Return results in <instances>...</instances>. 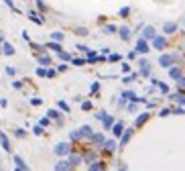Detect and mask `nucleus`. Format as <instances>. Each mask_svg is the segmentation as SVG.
<instances>
[{
	"instance_id": "nucleus-2",
	"label": "nucleus",
	"mask_w": 185,
	"mask_h": 171,
	"mask_svg": "<svg viewBox=\"0 0 185 171\" xmlns=\"http://www.w3.org/2000/svg\"><path fill=\"white\" fill-rule=\"evenodd\" d=\"M175 59H177V57H173V55H161V57H159V63H161L163 67H167V69H169V67L173 65V61H175Z\"/></svg>"
},
{
	"instance_id": "nucleus-42",
	"label": "nucleus",
	"mask_w": 185,
	"mask_h": 171,
	"mask_svg": "<svg viewBox=\"0 0 185 171\" xmlns=\"http://www.w3.org/2000/svg\"><path fill=\"white\" fill-rule=\"evenodd\" d=\"M128 12H130V8H126V6H124V8H122V10H120V16H126V14H128Z\"/></svg>"
},
{
	"instance_id": "nucleus-30",
	"label": "nucleus",
	"mask_w": 185,
	"mask_h": 171,
	"mask_svg": "<svg viewBox=\"0 0 185 171\" xmlns=\"http://www.w3.org/2000/svg\"><path fill=\"white\" fill-rule=\"evenodd\" d=\"M69 138H71V141H77V138H82V136H79V130H73V132H69Z\"/></svg>"
},
{
	"instance_id": "nucleus-5",
	"label": "nucleus",
	"mask_w": 185,
	"mask_h": 171,
	"mask_svg": "<svg viewBox=\"0 0 185 171\" xmlns=\"http://www.w3.org/2000/svg\"><path fill=\"white\" fill-rule=\"evenodd\" d=\"M136 53H148V43L144 41V39H139L136 41V49H134Z\"/></svg>"
},
{
	"instance_id": "nucleus-7",
	"label": "nucleus",
	"mask_w": 185,
	"mask_h": 171,
	"mask_svg": "<svg viewBox=\"0 0 185 171\" xmlns=\"http://www.w3.org/2000/svg\"><path fill=\"white\" fill-rule=\"evenodd\" d=\"M132 132H134L132 128H128V130H124V134L120 136V149H122V147H126V143L130 141V136H132Z\"/></svg>"
},
{
	"instance_id": "nucleus-20",
	"label": "nucleus",
	"mask_w": 185,
	"mask_h": 171,
	"mask_svg": "<svg viewBox=\"0 0 185 171\" xmlns=\"http://www.w3.org/2000/svg\"><path fill=\"white\" fill-rule=\"evenodd\" d=\"M169 76H171L173 80H181V78H183V76H181V69H179V67H171V69H169Z\"/></svg>"
},
{
	"instance_id": "nucleus-51",
	"label": "nucleus",
	"mask_w": 185,
	"mask_h": 171,
	"mask_svg": "<svg viewBox=\"0 0 185 171\" xmlns=\"http://www.w3.org/2000/svg\"><path fill=\"white\" fill-rule=\"evenodd\" d=\"M14 171H20V169H14Z\"/></svg>"
},
{
	"instance_id": "nucleus-45",
	"label": "nucleus",
	"mask_w": 185,
	"mask_h": 171,
	"mask_svg": "<svg viewBox=\"0 0 185 171\" xmlns=\"http://www.w3.org/2000/svg\"><path fill=\"white\" fill-rule=\"evenodd\" d=\"M118 59H120V55H116V53H114V55H110V61H118Z\"/></svg>"
},
{
	"instance_id": "nucleus-31",
	"label": "nucleus",
	"mask_w": 185,
	"mask_h": 171,
	"mask_svg": "<svg viewBox=\"0 0 185 171\" xmlns=\"http://www.w3.org/2000/svg\"><path fill=\"white\" fill-rule=\"evenodd\" d=\"M51 39H53V43H55V41H61V39H63V33H53V35H51Z\"/></svg>"
},
{
	"instance_id": "nucleus-33",
	"label": "nucleus",
	"mask_w": 185,
	"mask_h": 171,
	"mask_svg": "<svg viewBox=\"0 0 185 171\" xmlns=\"http://www.w3.org/2000/svg\"><path fill=\"white\" fill-rule=\"evenodd\" d=\"M14 134H16L18 138H25V136H27V132H25L23 128H18V130H14Z\"/></svg>"
},
{
	"instance_id": "nucleus-44",
	"label": "nucleus",
	"mask_w": 185,
	"mask_h": 171,
	"mask_svg": "<svg viewBox=\"0 0 185 171\" xmlns=\"http://www.w3.org/2000/svg\"><path fill=\"white\" fill-rule=\"evenodd\" d=\"M169 112H171V110H169V108H163V110H161V112H159V116H167V114H169Z\"/></svg>"
},
{
	"instance_id": "nucleus-50",
	"label": "nucleus",
	"mask_w": 185,
	"mask_h": 171,
	"mask_svg": "<svg viewBox=\"0 0 185 171\" xmlns=\"http://www.w3.org/2000/svg\"><path fill=\"white\" fill-rule=\"evenodd\" d=\"M118 171H126V165H124V163H120V169Z\"/></svg>"
},
{
	"instance_id": "nucleus-3",
	"label": "nucleus",
	"mask_w": 185,
	"mask_h": 171,
	"mask_svg": "<svg viewBox=\"0 0 185 171\" xmlns=\"http://www.w3.org/2000/svg\"><path fill=\"white\" fill-rule=\"evenodd\" d=\"M124 122H114V126H112V132H114V136L118 138V136H122L124 134Z\"/></svg>"
},
{
	"instance_id": "nucleus-16",
	"label": "nucleus",
	"mask_w": 185,
	"mask_h": 171,
	"mask_svg": "<svg viewBox=\"0 0 185 171\" xmlns=\"http://www.w3.org/2000/svg\"><path fill=\"white\" fill-rule=\"evenodd\" d=\"M148 116H151L148 112H142V114H140L139 118H136V122H134V126H142V124H144V122L148 120Z\"/></svg>"
},
{
	"instance_id": "nucleus-8",
	"label": "nucleus",
	"mask_w": 185,
	"mask_h": 171,
	"mask_svg": "<svg viewBox=\"0 0 185 171\" xmlns=\"http://www.w3.org/2000/svg\"><path fill=\"white\" fill-rule=\"evenodd\" d=\"M155 37H157V35H155V29H153V27H144V31H142V37H140V39H144V41H146V39H155Z\"/></svg>"
},
{
	"instance_id": "nucleus-4",
	"label": "nucleus",
	"mask_w": 185,
	"mask_h": 171,
	"mask_svg": "<svg viewBox=\"0 0 185 171\" xmlns=\"http://www.w3.org/2000/svg\"><path fill=\"white\" fill-rule=\"evenodd\" d=\"M67 161H69V165H71V167H75V165H79V163L84 161V157H82V155H77V153H69V159H67Z\"/></svg>"
},
{
	"instance_id": "nucleus-34",
	"label": "nucleus",
	"mask_w": 185,
	"mask_h": 171,
	"mask_svg": "<svg viewBox=\"0 0 185 171\" xmlns=\"http://www.w3.org/2000/svg\"><path fill=\"white\" fill-rule=\"evenodd\" d=\"M31 104H33V106H41V104H43V100H41V98H33V100H31Z\"/></svg>"
},
{
	"instance_id": "nucleus-43",
	"label": "nucleus",
	"mask_w": 185,
	"mask_h": 171,
	"mask_svg": "<svg viewBox=\"0 0 185 171\" xmlns=\"http://www.w3.org/2000/svg\"><path fill=\"white\" fill-rule=\"evenodd\" d=\"M71 61H73L75 65H84V63H86V59H71Z\"/></svg>"
},
{
	"instance_id": "nucleus-49",
	"label": "nucleus",
	"mask_w": 185,
	"mask_h": 171,
	"mask_svg": "<svg viewBox=\"0 0 185 171\" xmlns=\"http://www.w3.org/2000/svg\"><path fill=\"white\" fill-rule=\"evenodd\" d=\"M37 4H39V8H41V10H45V4H43V0H37Z\"/></svg>"
},
{
	"instance_id": "nucleus-24",
	"label": "nucleus",
	"mask_w": 185,
	"mask_h": 171,
	"mask_svg": "<svg viewBox=\"0 0 185 171\" xmlns=\"http://www.w3.org/2000/svg\"><path fill=\"white\" fill-rule=\"evenodd\" d=\"M153 84H155V86H159V90H161L163 94H167V92H169V86H167V84H163V82H157V80H153Z\"/></svg>"
},
{
	"instance_id": "nucleus-26",
	"label": "nucleus",
	"mask_w": 185,
	"mask_h": 171,
	"mask_svg": "<svg viewBox=\"0 0 185 171\" xmlns=\"http://www.w3.org/2000/svg\"><path fill=\"white\" fill-rule=\"evenodd\" d=\"M94 159H96V151H90V153L84 155V161H88V163H92Z\"/></svg>"
},
{
	"instance_id": "nucleus-11",
	"label": "nucleus",
	"mask_w": 185,
	"mask_h": 171,
	"mask_svg": "<svg viewBox=\"0 0 185 171\" xmlns=\"http://www.w3.org/2000/svg\"><path fill=\"white\" fill-rule=\"evenodd\" d=\"M73 167L69 165V161H59L57 165H55V171H71Z\"/></svg>"
},
{
	"instance_id": "nucleus-46",
	"label": "nucleus",
	"mask_w": 185,
	"mask_h": 171,
	"mask_svg": "<svg viewBox=\"0 0 185 171\" xmlns=\"http://www.w3.org/2000/svg\"><path fill=\"white\" fill-rule=\"evenodd\" d=\"M122 71H124V73H126V71H130V65H128V63H124V65H122Z\"/></svg>"
},
{
	"instance_id": "nucleus-15",
	"label": "nucleus",
	"mask_w": 185,
	"mask_h": 171,
	"mask_svg": "<svg viewBox=\"0 0 185 171\" xmlns=\"http://www.w3.org/2000/svg\"><path fill=\"white\" fill-rule=\"evenodd\" d=\"M104 151L106 153H114L116 151V141H106L104 143Z\"/></svg>"
},
{
	"instance_id": "nucleus-38",
	"label": "nucleus",
	"mask_w": 185,
	"mask_h": 171,
	"mask_svg": "<svg viewBox=\"0 0 185 171\" xmlns=\"http://www.w3.org/2000/svg\"><path fill=\"white\" fill-rule=\"evenodd\" d=\"M33 132H35L37 136H39V134H43V126H35V128H33Z\"/></svg>"
},
{
	"instance_id": "nucleus-37",
	"label": "nucleus",
	"mask_w": 185,
	"mask_h": 171,
	"mask_svg": "<svg viewBox=\"0 0 185 171\" xmlns=\"http://www.w3.org/2000/svg\"><path fill=\"white\" fill-rule=\"evenodd\" d=\"M4 2H6V4H8V6H10V8H12V10H14V12H18V8H16V6H14V2H12V0H4Z\"/></svg>"
},
{
	"instance_id": "nucleus-19",
	"label": "nucleus",
	"mask_w": 185,
	"mask_h": 171,
	"mask_svg": "<svg viewBox=\"0 0 185 171\" xmlns=\"http://www.w3.org/2000/svg\"><path fill=\"white\" fill-rule=\"evenodd\" d=\"M140 73H142V76H148V73H151V63H148V61H140Z\"/></svg>"
},
{
	"instance_id": "nucleus-27",
	"label": "nucleus",
	"mask_w": 185,
	"mask_h": 171,
	"mask_svg": "<svg viewBox=\"0 0 185 171\" xmlns=\"http://www.w3.org/2000/svg\"><path fill=\"white\" fill-rule=\"evenodd\" d=\"M39 63H41V65H49V63H51V57H49V55H41V57H39Z\"/></svg>"
},
{
	"instance_id": "nucleus-23",
	"label": "nucleus",
	"mask_w": 185,
	"mask_h": 171,
	"mask_svg": "<svg viewBox=\"0 0 185 171\" xmlns=\"http://www.w3.org/2000/svg\"><path fill=\"white\" fill-rule=\"evenodd\" d=\"M47 118H49V120H51V118H53V120H61V114H59L57 110H49V112H47Z\"/></svg>"
},
{
	"instance_id": "nucleus-13",
	"label": "nucleus",
	"mask_w": 185,
	"mask_h": 171,
	"mask_svg": "<svg viewBox=\"0 0 185 171\" xmlns=\"http://www.w3.org/2000/svg\"><path fill=\"white\" fill-rule=\"evenodd\" d=\"M0 145H2V149H4L6 153L10 151V141L6 138V134H4V132H0Z\"/></svg>"
},
{
	"instance_id": "nucleus-35",
	"label": "nucleus",
	"mask_w": 185,
	"mask_h": 171,
	"mask_svg": "<svg viewBox=\"0 0 185 171\" xmlns=\"http://www.w3.org/2000/svg\"><path fill=\"white\" fill-rule=\"evenodd\" d=\"M59 108H61V110H65V112H69V106H67L63 100H59Z\"/></svg>"
},
{
	"instance_id": "nucleus-29",
	"label": "nucleus",
	"mask_w": 185,
	"mask_h": 171,
	"mask_svg": "<svg viewBox=\"0 0 185 171\" xmlns=\"http://www.w3.org/2000/svg\"><path fill=\"white\" fill-rule=\"evenodd\" d=\"M116 31H118V29H116L114 25H106V27H104V33H116Z\"/></svg>"
},
{
	"instance_id": "nucleus-17",
	"label": "nucleus",
	"mask_w": 185,
	"mask_h": 171,
	"mask_svg": "<svg viewBox=\"0 0 185 171\" xmlns=\"http://www.w3.org/2000/svg\"><path fill=\"white\" fill-rule=\"evenodd\" d=\"M163 31H165L167 35H171V33H175V31H177V25H175V23H165Z\"/></svg>"
},
{
	"instance_id": "nucleus-21",
	"label": "nucleus",
	"mask_w": 185,
	"mask_h": 171,
	"mask_svg": "<svg viewBox=\"0 0 185 171\" xmlns=\"http://www.w3.org/2000/svg\"><path fill=\"white\" fill-rule=\"evenodd\" d=\"M102 122H104V128H112V126H114V118H112L110 114H106Z\"/></svg>"
},
{
	"instance_id": "nucleus-41",
	"label": "nucleus",
	"mask_w": 185,
	"mask_h": 171,
	"mask_svg": "<svg viewBox=\"0 0 185 171\" xmlns=\"http://www.w3.org/2000/svg\"><path fill=\"white\" fill-rule=\"evenodd\" d=\"M104 116H106V112H104V110H100V112L96 114V118H98V120H104Z\"/></svg>"
},
{
	"instance_id": "nucleus-6",
	"label": "nucleus",
	"mask_w": 185,
	"mask_h": 171,
	"mask_svg": "<svg viewBox=\"0 0 185 171\" xmlns=\"http://www.w3.org/2000/svg\"><path fill=\"white\" fill-rule=\"evenodd\" d=\"M14 163H16V169H20V171H31L29 167H27V163H25V159H23L20 155H14Z\"/></svg>"
},
{
	"instance_id": "nucleus-18",
	"label": "nucleus",
	"mask_w": 185,
	"mask_h": 171,
	"mask_svg": "<svg viewBox=\"0 0 185 171\" xmlns=\"http://www.w3.org/2000/svg\"><path fill=\"white\" fill-rule=\"evenodd\" d=\"M118 33H120V37H122L124 41H128V39H130V29H128V27H120V29H118Z\"/></svg>"
},
{
	"instance_id": "nucleus-14",
	"label": "nucleus",
	"mask_w": 185,
	"mask_h": 171,
	"mask_svg": "<svg viewBox=\"0 0 185 171\" xmlns=\"http://www.w3.org/2000/svg\"><path fill=\"white\" fill-rule=\"evenodd\" d=\"M90 171H106V163L104 161H96L90 165Z\"/></svg>"
},
{
	"instance_id": "nucleus-25",
	"label": "nucleus",
	"mask_w": 185,
	"mask_h": 171,
	"mask_svg": "<svg viewBox=\"0 0 185 171\" xmlns=\"http://www.w3.org/2000/svg\"><path fill=\"white\" fill-rule=\"evenodd\" d=\"M2 49H4V53H6V55H14V47H12L10 43H4V45H2Z\"/></svg>"
},
{
	"instance_id": "nucleus-47",
	"label": "nucleus",
	"mask_w": 185,
	"mask_h": 171,
	"mask_svg": "<svg viewBox=\"0 0 185 171\" xmlns=\"http://www.w3.org/2000/svg\"><path fill=\"white\" fill-rule=\"evenodd\" d=\"M6 73H8V76H14V67H6Z\"/></svg>"
},
{
	"instance_id": "nucleus-32",
	"label": "nucleus",
	"mask_w": 185,
	"mask_h": 171,
	"mask_svg": "<svg viewBox=\"0 0 185 171\" xmlns=\"http://www.w3.org/2000/svg\"><path fill=\"white\" fill-rule=\"evenodd\" d=\"M59 57H61L63 61H69V59H71V55H69V53H65V51H61V53H59Z\"/></svg>"
},
{
	"instance_id": "nucleus-28",
	"label": "nucleus",
	"mask_w": 185,
	"mask_h": 171,
	"mask_svg": "<svg viewBox=\"0 0 185 171\" xmlns=\"http://www.w3.org/2000/svg\"><path fill=\"white\" fill-rule=\"evenodd\" d=\"M47 47H49V49H53V51H57V53H61V51H63V49L59 47V43H49Z\"/></svg>"
},
{
	"instance_id": "nucleus-48",
	"label": "nucleus",
	"mask_w": 185,
	"mask_h": 171,
	"mask_svg": "<svg viewBox=\"0 0 185 171\" xmlns=\"http://www.w3.org/2000/svg\"><path fill=\"white\" fill-rule=\"evenodd\" d=\"M47 124H49V118H43V120H41V124H39V126H47Z\"/></svg>"
},
{
	"instance_id": "nucleus-36",
	"label": "nucleus",
	"mask_w": 185,
	"mask_h": 171,
	"mask_svg": "<svg viewBox=\"0 0 185 171\" xmlns=\"http://www.w3.org/2000/svg\"><path fill=\"white\" fill-rule=\"evenodd\" d=\"M37 76L45 78V76H47V69H43V67H37Z\"/></svg>"
},
{
	"instance_id": "nucleus-39",
	"label": "nucleus",
	"mask_w": 185,
	"mask_h": 171,
	"mask_svg": "<svg viewBox=\"0 0 185 171\" xmlns=\"http://www.w3.org/2000/svg\"><path fill=\"white\" fill-rule=\"evenodd\" d=\"M175 98H177V102H179V104H185V96H183V94H177Z\"/></svg>"
},
{
	"instance_id": "nucleus-12",
	"label": "nucleus",
	"mask_w": 185,
	"mask_h": 171,
	"mask_svg": "<svg viewBox=\"0 0 185 171\" xmlns=\"http://www.w3.org/2000/svg\"><path fill=\"white\" fill-rule=\"evenodd\" d=\"M92 143H96V145H102V147H104L106 138H104V134H102V132H94V134H92Z\"/></svg>"
},
{
	"instance_id": "nucleus-1",
	"label": "nucleus",
	"mask_w": 185,
	"mask_h": 171,
	"mask_svg": "<svg viewBox=\"0 0 185 171\" xmlns=\"http://www.w3.org/2000/svg\"><path fill=\"white\" fill-rule=\"evenodd\" d=\"M69 153H71V145L69 143H59L55 147V155H59V157H67Z\"/></svg>"
},
{
	"instance_id": "nucleus-9",
	"label": "nucleus",
	"mask_w": 185,
	"mask_h": 171,
	"mask_svg": "<svg viewBox=\"0 0 185 171\" xmlns=\"http://www.w3.org/2000/svg\"><path fill=\"white\" fill-rule=\"evenodd\" d=\"M165 45H167L165 37H155V39H153V47H155V49H165Z\"/></svg>"
},
{
	"instance_id": "nucleus-10",
	"label": "nucleus",
	"mask_w": 185,
	"mask_h": 171,
	"mask_svg": "<svg viewBox=\"0 0 185 171\" xmlns=\"http://www.w3.org/2000/svg\"><path fill=\"white\" fill-rule=\"evenodd\" d=\"M92 134H94L92 126H88V124H86V126L79 128V136H82V138H86V136H88V138H92Z\"/></svg>"
},
{
	"instance_id": "nucleus-22",
	"label": "nucleus",
	"mask_w": 185,
	"mask_h": 171,
	"mask_svg": "<svg viewBox=\"0 0 185 171\" xmlns=\"http://www.w3.org/2000/svg\"><path fill=\"white\" fill-rule=\"evenodd\" d=\"M29 18H31V20H35L37 25H43V16H41V14H37V12H29Z\"/></svg>"
},
{
	"instance_id": "nucleus-40",
	"label": "nucleus",
	"mask_w": 185,
	"mask_h": 171,
	"mask_svg": "<svg viewBox=\"0 0 185 171\" xmlns=\"http://www.w3.org/2000/svg\"><path fill=\"white\" fill-rule=\"evenodd\" d=\"M82 108H84V110H90V108H92V102H82Z\"/></svg>"
}]
</instances>
